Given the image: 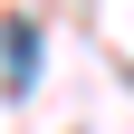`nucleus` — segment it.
<instances>
[{"label":"nucleus","mask_w":134,"mask_h":134,"mask_svg":"<svg viewBox=\"0 0 134 134\" xmlns=\"http://www.w3.org/2000/svg\"><path fill=\"white\" fill-rule=\"evenodd\" d=\"M125 86H134V67H125Z\"/></svg>","instance_id":"f03ea898"},{"label":"nucleus","mask_w":134,"mask_h":134,"mask_svg":"<svg viewBox=\"0 0 134 134\" xmlns=\"http://www.w3.org/2000/svg\"><path fill=\"white\" fill-rule=\"evenodd\" d=\"M0 86H10V96L38 86V19H19V10L0 19Z\"/></svg>","instance_id":"f257e3e1"}]
</instances>
